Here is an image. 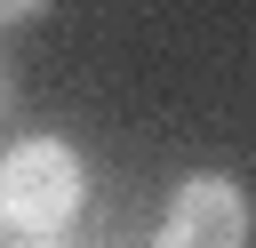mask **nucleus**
I'll return each instance as SVG.
<instances>
[{
    "label": "nucleus",
    "mask_w": 256,
    "mask_h": 248,
    "mask_svg": "<svg viewBox=\"0 0 256 248\" xmlns=\"http://www.w3.org/2000/svg\"><path fill=\"white\" fill-rule=\"evenodd\" d=\"M88 200V176H80V152L64 136H16L0 152V224L16 232H64Z\"/></svg>",
    "instance_id": "obj_1"
},
{
    "label": "nucleus",
    "mask_w": 256,
    "mask_h": 248,
    "mask_svg": "<svg viewBox=\"0 0 256 248\" xmlns=\"http://www.w3.org/2000/svg\"><path fill=\"white\" fill-rule=\"evenodd\" d=\"M152 248H248V192L224 176V168H200L176 184L168 216H160V240Z\"/></svg>",
    "instance_id": "obj_2"
},
{
    "label": "nucleus",
    "mask_w": 256,
    "mask_h": 248,
    "mask_svg": "<svg viewBox=\"0 0 256 248\" xmlns=\"http://www.w3.org/2000/svg\"><path fill=\"white\" fill-rule=\"evenodd\" d=\"M40 16V0H0V24H32Z\"/></svg>",
    "instance_id": "obj_3"
},
{
    "label": "nucleus",
    "mask_w": 256,
    "mask_h": 248,
    "mask_svg": "<svg viewBox=\"0 0 256 248\" xmlns=\"http://www.w3.org/2000/svg\"><path fill=\"white\" fill-rule=\"evenodd\" d=\"M8 248H72V240H64V232H16Z\"/></svg>",
    "instance_id": "obj_4"
},
{
    "label": "nucleus",
    "mask_w": 256,
    "mask_h": 248,
    "mask_svg": "<svg viewBox=\"0 0 256 248\" xmlns=\"http://www.w3.org/2000/svg\"><path fill=\"white\" fill-rule=\"evenodd\" d=\"M0 112H8V72H0Z\"/></svg>",
    "instance_id": "obj_5"
},
{
    "label": "nucleus",
    "mask_w": 256,
    "mask_h": 248,
    "mask_svg": "<svg viewBox=\"0 0 256 248\" xmlns=\"http://www.w3.org/2000/svg\"><path fill=\"white\" fill-rule=\"evenodd\" d=\"M0 232H8V224H0ZM0 248H8V240H0Z\"/></svg>",
    "instance_id": "obj_6"
}]
</instances>
